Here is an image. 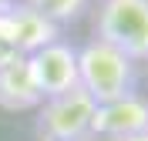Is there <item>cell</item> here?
I'll list each match as a JSON object with an SVG mask.
<instances>
[{
  "instance_id": "obj_1",
  "label": "cell",
  "mask_w": 148,
  "mask_h": 141,
  "mask_svg": "<svg viewBox=\"0 0 148 141\" xmlns=\"http://www.w3.org/2000/svg\"><path fill=\"white\" fill-rule=\"evenodd\" d=\"M77 84L88 91V97L98 108L131 97L135 94V61L104 40H91L77 50Z\"/></svg>"
},
{
  "instance_id": "obj_2",
  "label": "cell",
  "mask_w": 148,
  "mask_h": 141,
  "mask_svg": "<svg viewBox=\"0 0 148 141\" xmlns=\"http://www.w3.org/2000/svg\"><path fill=\"white\" fill-rule=\"evenodd\" d=\"M94 40L118 47L131 61H148V0H101Z\"/></svg>"
},
{
  "instance_id": "obj_3",
  "label": "cell",
  "mask_w": 148,
  "mask_h": 141,
  "mask_svg": "<svg viewBox=\"0 0 148 141\" xmlns=\"http://www.w3.org/2000/svg\"><path fill=\"white\" fill-rule=\"evenodd\" d=\"M94 111H98V104L88 97V91L74 87V91L40 101L34 128L40 134V141H84L91 134Z\"/></svg>"
},
{
  "instance_id": "obj_4",
  "label": "cell",
  "mask_w": 148,
  "mask_h": 141,
  "mask_svg": "<svg viewBox=\"0 0 148 141\" xmlns=\"http://www.w3.org/2000/svg\"><path fill=\"white\" fill-rule=\"evenodd\" d=\"M27 71L40 97H57L64 91H74L77 84V47L67 40H51L47 47L27 54Z\"/></svg>"
},
{
  "instance_id": "obj_5",
  "label": "cell",
  "mask_w": 148,
  "mask_h": 141,
  "mask_svg": "<svg viewBox=\"0 0 148 141\" xmlns=\"http://www.w3.org/2000/svg\"><path fill=\"white\" fill-rule=\"evenodd\" d=\"M0 40L14 50V54H34L40 47H47L51 40H57V27L51 20H44L37 10H30L27 3L0 14Z\"/></svg>"
},
{
  "instance_id": "obj_6",
  "label": "cell",
  "mask_w": 148,
  "mask_h": 141,
  "mask_svg": "<svg viewBox=\"0 0 148 141\" xmlns=\"http://www.w3.org/2000/svg\"><path fill=\"white\" fill-rule=\"evenodd\" d=\"M145 131H148V101L138 94L121 97L114 104H101L91 121V134H108L114 141L131 138V134H145Z\"/></svg>"
},
{
  "instance_id": "obj_7",
  "label": "cell",
  "mask_w": 148,
  "mask_h": 141,
  "mask_svg": "<svg viewBox=\"0 0 148 141\" xmlns=\"http://www.w3.org/2000/svg\"><path fill=\"white\" fill-rule=\"evenodd\" d=\"M40 94L27 71V57L24 54H7L0 57V108L3 111H30L40 108Z\"/></svg>"
},
{
  "instance_id": "obj_8",
  "label": "cell",
  "mask_w": 148,
  "mask_h": 141,
  "mask_svg": "<svg viewBox=\"0 0 148 141\" xmlns=\"http://www.w3.org/2000/svg\"><path fill=\"white\" fill-rule=\"evenodd\" d=\"M30 10H37L44 20H51V24H71V20H77L88 10V0H24Z\"/></svg>"
},
{
  "instance_id": "obj_9",
  "label": "cell",
  "mask_w": 148,
  "mask_h": 141,
  "mask_svg": "<svg viewBox=\"0 0 148 141\" xmlns=\"http://www.w3.org/2000/svg\"><path fill=\"white\" fill-rule=\"evenodd\" d=\"M121 141H148V131L145 134H131V138H121Z\"/></svg>"
}]
</instances>
